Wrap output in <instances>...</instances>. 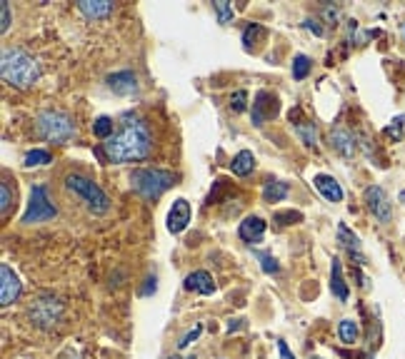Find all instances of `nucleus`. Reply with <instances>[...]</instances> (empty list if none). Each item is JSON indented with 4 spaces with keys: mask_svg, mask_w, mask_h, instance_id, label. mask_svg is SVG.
Here are the masks:
<instances>
[{
    "mask_svg": "<svg viewBox=\"0 0 405 359\" xmlns=\"http://www.w3.org/2000/svg\"><path fill=\"white\" fill-rule=\"evenodd\" d=\"M240 237H243L245 242H250V245H258V242L263 240V235H265V222H263L261 217L250 215L245 217L243 222H240Z\"/></svg>",
    "mask_w": 405,
    "mask_h": 359,
    "instance_id": "14",
    "label": "nucleus"
},
{
    "mask_svg": "<svg viewBox=\"0 0 405 359\" xmlns=\"http://www.w3.org/2000/svg\"><path fill=\"white\" fill-rule=\"evenodd\" d=\"M258 35H265V30H263L261 25H248V28H245V33H243L245 48H253V40H256Z\"/></svg>",
    "mask_w": 405,
    "mask_h": 359,
    "instance_id": "30",
    "label": "nucleus"
},
{
    "mask_svg": "<svg viewBox=\"0 0 405 359\" xmlns=\"http://www.w3.org/2000/svg\"><path fill=\"white\" fill-rule=\"evenodd\" d=\"M200 332H203V324H198V327H195L193 332H188V335L183 337L181 342H178V347H181V349H185L188 344H190V342H195V340H198V335H200Z\"/></svg>",
    "mask_w": 405,
    "mask_h": 359,
    "instance_id": "35",
    "label": "nucleus"
},
{
    "mask_svg": "<svg viewBox=\"0 0 405 359\" xmlns=\"http://www.w3.org/2000/svg\"><path fill=\"white\" fill-rule=\"evenodd\" d=\"M325 18L336 20L338 18V10H336V8H325Z\"/></svg>",
    "mask_w": 405,
    "mask_h": 359,
    "instance_id": "38",
    "label": "nucleus"
},
{
    "mask_svg": "<svg viewBox=\"0 0 405 359\" xmlns=\"http://www.w3.org/2000/svg\"><path fill=\"white\" fill-rule=\"evenodd\" d=\"M28 317H31V322L35 324V327L53 329L63 317V302L56 297V295L43 292V295H38V297L31 302V307H28Z\"/></svg>",
    "mask_w": 405,
    "mask_h": 359,
    "instance_id": "6",
    "label": "nucleus"
},
{
    "mask_svg": "<svg viewBox=\"0 0 405 359\" xmlns=\"http://www.w3.org/2000/svg\"><path fill=\"white\" fill-rule=\"evenodd\" d=\"M65 187L70 192H75L88 204V210L93 212V215H106L110 210V200H108V195L100 190V185H95L93 180L83 177V175H68L65 177Z\"/></svg>",
    "mask_w": 405,
    "mask_h": 359,
    "instance_id": "5",
    "label": "nucleus"
},
{
    "mask_svg": "<svg viewBox=\"0 0 405 359\" xmlns=\"http://www.w3.org/2000/svg\"><path fill=\"white\" fill-rule=\"evenodd\" d=\"M185 290L188 292H198V295H213L215 292V282L206 270H198V272H190L185 277Z\"/></svg>",
    "mask_w": 405,
    "mask_h": 359,
    "instance_id": "15",
    "label": "nucleus"
},
{
    "mask_svg": "<svg viewBox=\"0 0 405 359\" xmlns=\"http://www.w3.org/2000/svg\"><path fill=\"white\" fill-rule=\"evenodd\" d=\"M403 125H405V115H400V118H395L393 123L386 128V135L393 137V140H400V137H403Z\"/></svg>",
    "mask_w": 405,
    "mask_h": 359,
    "instance_id": "28",
    "label": "nucleus"
},
{
    "mask_svg": "<svg viewBox=\"0 0 405 359\" xmlns=\"http://www.w3.org/2000/svg\"><path fill=\"white\" fill-rule=\"evenodd\" d=\"M300 220H303L300 212H278V215H275V222H281V225L300 222Z\"/></svg>",
    "mask_w": 405,
    "mask_h": 359,
    "instance_id": "33",
    "label": "nucleus"
},
{
    "mask_svg": "<svg viewBox=\"0 0 405 359\" xmlns=\"http://www.w3.org/2000/svg\"><path fill=\"white\" fill-rule=\"evenodd\" d=\"M18 297H20V279H18V274L13 272L8 265H3V267H0V304H3V307H8V304H13Z\"/></svg>",
    "mask_w": 405,
    "mask_h": 359,
    "instance_id": "9",
    "label": "nucleus"
},
{
    "mask_svg": "<svg viewBox=\"0 0 405 359\" xmlns=\"http://www.w3.org/2000/svg\"><path fill=\"white\" fill-rule=\"evenodd\" d=\"M213 8H215V12H218V20L223 25H228L233 20V6L228 3V0H218V3H213Z\"/></svg>",
    "mask_w": 405,
    "mask_h": 359,
    "instance_id": "26",
    "label": "nucleus"
},
{
    "mask_svg": "<svg viewBox=\"0 0 405 359\" xmlns=\"http://www.w3.org/2000/svg\"><path fill=\"white\" fill-rule=\"evenodd\" d=\"M298 135L306 140L308 148H318V132L311 123H298Z\"/></svg>",
    "mask_w": 405,
    "mask_h": 359,
    "instance_id": "23",
    "label": "nucleus"
},
{
    "mask_svg": "<svg viewBox=\"0 0 405 359\" xmlns=\"http://www.w3.org/2000/svg\"><path fill=\"white\" fill-rule=\"evenodd\" d=\"M288 182H281V180H270V182H265V187H263V200L265 202H281V200L288 198Z\"/></svg>",
    "mask_w": 405,
    "mask_h": 359,
    "instance_id": "20",
    "label": "nucleus"
},
{
    "mask_svg": "<svg viewBox=\"0 0 405 359\" xmlns=\"http://www.w3.org/2000/svg\"><path fill=\"white\" fill-rule=\"evenodd\" d=\"M338 335H340V340L343 342L353 344V342L358 340V324L353 322V319H343V322L338 324Z\"/></svg>",
    "mask_w": 405,
    "mask_h": 359,
    "instance_id": "22",
    "label": "nucleus"
},
{
    "mask_svg": "<svg viewBox=\"0 0 405 359\" xmlns=\"http://www.w3.org/2000/svg\"><path fill=\"white\" fill-rule=\"evenodd\" d=\"M258 260H261L263 272H268V274L278 272V262H275V257H273V254H268V252H261V254H258Z\"/></svg>",
    "mask_w": 405,
    "mask_h": 359,
    "instance_id": "29",
    "label": "nucleus"
},
{
    "mask_svg": "<svg viewBox=\"0 0 405 359\" xmlns=\"http://www.w3.org/2000/svg\"><path fill=\"white\" fill-rule=\"evenodd\" d=\"M8 28H10V8L8 3H0V30L8 33Z\"/></svg>",
    "mask_w": 405,
    "mask_h": 359,
    "instance_id": "34",
    "label": "nucleus"
},
{
    "mask_svg": "<svg viewBox=\"0 0 405 359\" xmlns=\"http://www.w3.org/2000/svg\"><path fill=\"white\" fill-rule=\"evenodd\" d=\"M38 135L48 143H68L75 137L73 118L60 110H43L35 120Z\"/></svg>",
    "mask_w": 405,
    "mask_h": 359,
    "instance_id": "3",
    "label": "nucleus"
},
{
    "mask_svg": "<svg viewBox=\"0 0 405 359\" xmlns=\"http://www.w3.org/2000/svg\"><path fill=\"white\" fill-rule=\"evenodd\" d=\"M0 73L3 80L13 87H31L40 78V68L38 60L20 48H6L3 58H0Z\"/></svg>",
    "mask_w": 405,
    "mask_h": 359,
    "instance_id": "2",
    "label": "nucleus"
},
{
    "mask_svg": "<svg viewBox=\"0 0 405 359\" xmlns=\"http://www.w3.org/2000/svg\"><path fill=\"white\" fill-rule=\"evenodd\" d=\"M303 28H306V30H311L313 35H323V28H320L318 23H315V20H306V23H303Z\"/></svg>",
    "mask_w": 405,
    "mask_h": 359,
    "instance_id": "36",
    "label": "nucleus"
},
{
    "mask_svg": "<svg viewBox=\"0 0 405 359\" xmlns=\"http://www.w3.org/2000/svg\"><path fill=\"white\" fill-rule=\"evenodd\" d=\"M93 132L100 137V140H108V137L113 135V120L106 118V115H103V118H98L93 123Z\"/></svg>",
    "mask_w": 405,
    "mask_h": 359,
    "instance_id": "25",
    "label": "nucleus"
},
{
    "mask_svg": "<svg viewBox=\"0 0 405 359\" xmlns=\"http://www.w3.org/2000/svg\"><path fill=\"white\" fill-rule=\"evenodd\" d=\"M400 200H403V202H405V192H400Z\"/></svg>",
    "mask_w": 405,
    "mask_h": 359,
    "instance_id": "39",
    "label": "nucleus"
},
{
    "mask_svg": "<svg viewBox=\"0 0 405 359\" xmlns=\"http://www.w3.org/2000/svg\"><path fill=\"white\" fill-rule=\"evenodd\" d=\"M308 73H311V60L306 55H298L293 60V78L295 80H303Z\"/></svg>",
    "mask_w": 405,
    "mask_h": 359,
    "instance_id": "27",
    "label": "nucleus"
},
{
    "mask_svg": "<svg viewBox=\"0 0 405 359\" xmlns=\"http://www.w3.org/2000/svg\"><path fill=\"white\" fill-rule=\"evenodd\" d=\"M313 185L318 187L320 195H323L325 200H331V202H340V200H343V187L338 185V180L331 177V175H315V177H313Z\"/></svg>",
    "mask_w": 405,
    "mask_h": 359,
    "instance_id": "13",
    "label": "nucleus"
},
{
    "mask_svg": "<svg viewBox=\"0 0 405 359\" xmlns=\"http://www.w3.org/2000/svg\"><path fill=\"white\" fill-rule=\"evenodd\" d=\"M173 185H175V177L168 170L143 168V170H133V175H131V187L138 195H143V198H148V200L160 198L163 192L170 190Z\"/></svg>",
    "mask_w": 405,
    "mask_h": 359,
    "instance_id": "4",
    "label": "nucleus"
},
{
    "mask_svg": "<svg viewBox=\"0 0 405 359\" xmlns=\"http://www.w3.org/2000/svg\"><path fill=\"white\" fill-rule=\"evenodd\" d=\"M365 202H368L370 212H373L381 222H390V215H393V212H390V202H388V195L383 187H378V185L368 187V190H365Z\"/></svg>",
    "mask_w": 405,
    "mask_h": 359,
    "instance_id": "10",
    "label": "nucleus"
},
{
    "mask_svg": "<svg viewBox=\"0 0 405 359\" xmlns=\"http://www.w3.org/2000/svg\"><path fill=\"white\" fill-rule=\"evenodd\" d=\"M78 10L90 20H100V18H108L113 12V3L110 0H81L78 3Z\"/></svg>",
    "mask_w": 405,
    "mask_h": 359,
    "instance_id": "16",
    "label": "nucleus"
},
{
    "mask_svg": "<svg viewBox=\"0 0 405 359\" xmlns=\"http://www.w3.org/2000/svg\"><path fill=\"white\" fill-rule=\"evenodd\" d=\"M58 215L56 204L48 198V190L43 185H35L31 190V202H28V210L23 212V220L20 222L33 225V222H45V220H53Z\"/></svg>",
    "mask_w": 405,
    "mask_h": 359,
    "instance_id": "7",
    "label": "nucleus"
},
{
    "mask_svg": "<svg viewBox=\"0 0 405 359\" xmlns=\"http://www.w3.org/2000/svg\"><path fill=\"white\" fill-rule=\"evenodd\" d=\"M253 168H256V157H253V152L250 150H240L235 157H233L231 162V170L235 175H240V177H245V175L253 173Z\"/></svg>",
    "mask_w": 405,
    "mask_h": 359,
    "instance_id": "19",
    "label": "nucleus"
},
{
    "mask_svg": "<svg viewBox=\"0 0 405 359\" xmlns=\"http://www.w3.org/2000/svg\"><path fill=\"white\" fill-rule=\"evenodd\" d=\"M278 352H281L283 359H295V354L290 352V349H288V344L283 340H278Z\"/></svg>",
    "mask_w": 405,
    "mask_h": 359,
    "instance_id": "37",
    "label": "nucleus"
},
{
    "mask_svg": "<svg viewBox=\"0 0 405 359\" xmlns=\"http://www.w3.org/2000/svg\"><path fill=\"white\" fill-rule=\"evenodd\" d=\"M231 107L235 112H243L245 107H248V93H245V90H238V93L231 98Z\"/></svg>",
    "mask_w": 405,
    "mask_h": 359,
    "instance_id": "32",
    "label": "nucleus"
},
{
    "mask_svg": "<svg viewBox=\"0 0 405 359\" xmlns=\"http://www.w3.org/2000/svg\"><path fill=\"white\" fill-rule=\"evenodd\" d=\"M108 87L118 95H133L138 90V80L131 70H118V73L108 75Z\"/></svg>",
    "mask_w": 405,
    "mask_h": 359,
    "instance_id": "12",
    "label": "nucleus"
},
{
    "mask_svg": "<svg viewBox=\"0 0 405 359\" xmlns=\"http://www.w3.org/2000/svg\"><path fill=\"white\" fill-rule=\"evenodd\" d=\"M278 115V98L268 90H261L253 100V125H265V120Z\"/></svg>",
    "mask_w": 405,
    "mask_h": 359,
    "instance_id": "8",
    "label": "nucleus"
},
{
    "mask_svg": "<svg viewBox=\"0 0 405 359\" xmlns=\"http://www.w3.org/2000/svg\"><path fill=\"white\" fill-rule=\"evenodd\" d=\"M188 222H190V202L178 198L168 212V229L173 235H181L183 229L188 227Z\"/></svg>",
    "mask_w": 405,
    "mask_h": 359,
    "instance_id": "11",
    "label": "nucleus"
},
{
    "mask_svg": "<svg viewBox=\"0 0 405 359\" xmlns=\"http://www.w3.org/2000/svg\"><path fill=\"white\" fill-rule=\"evenodd\" d=\"M331 143H333V148H336L343 157H353V155H356V140H353V135H350L345 128H336V130L331 132Z\"/></svg>",
    "mask_w": 405,
    "mask_h": 359,
    "instance_id": "17",
    "label": "nucleus"
},
{
    "mask_svg": "<svg viewBox=\"0 0 405 359\" xmlns=\"http://www.w3.org/2000/svg\"><path fill=\"white\" fill-rule=\"evenodd\" d=\"M338 240L343 242L345 247L350 249V252H361V240H358L356 235H353V232H350L348 227H345V225H338Z\"/></svg>",
    "mask_w": 405,
    "mask_h": 359,
    "instance_id": "21",
    "label": "nucleus"
},
{
    "mask_svg": "<svg viewBox=\"0 0 405 359\" xmlns=\"http://www.w3.org/2000/svg\"><path fill=\"white\" fill-rule=\"evenodd\" d=\"M10 202H13L10 185H8V182H3V185H0V212H3V215H8V210H10Z\"/></svg>",
    "mask_w": 405,
    "mask_h": 359,
    "instance_id": "31",
    "label": "nucleus"
},
{
    "mask_svg": "<svg viewBox=\"0 0 405 359\" xmlns=\"http://www.w3.org/2000/svg\"><path fill=\"white\" fill-rule=\"evenodd\" d=\"M48 162H50V152H48V150H31V152L25 155V165H28V168L48 165Z\"/></svg>",
    "mask_w": 405,
    "mask_h": 359,
    "instance_id": "24",
    "label": "nucleus"
},
{
    "mask_svg": "<svg viewBox=\"0 0 405 359\" xmlns=\"http://www.w3.org/2000/svg\"><path fill=\"white\" fill-rule=\"evenodd\" d=\"M150 132H148V125L143 123L140 118L135 115H123L120 120V128L115 135H110L103 143V152L110 162H138V160H145L150 155Z\"/></svg>",
    "mask_w": 405,
    "mask_h": 359,
    "instance_id": "1",
    "label": "nucleus"
},
{
    "mask_svg": "<svg viewBox=\"0 0 405 359\" xmlns=\"http://www.w3.org/2000/svg\"><path fill=\"white\" fill-rule=\"evenodd\" d=\"M331 290H333V295L340 299V302H345V299H348V285H345V279H343V265H340V260H333Z\"/></svg>",
    "mask_w": 405,
    "mask_h": 359,
    "instance_id": "18",
    "label": "nucleus"
}]
</instances>
